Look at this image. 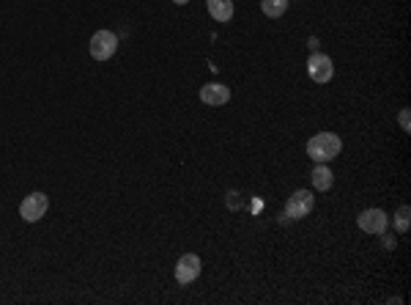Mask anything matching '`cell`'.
Returning <instances> with one entry per match:
<instances>
[{"label": "cell", "instance_id": "cell-1", "mask_svg": "<svg viewBox=\"0 0 411 305\" xmlns=\"http://www.w3.org/2000/svg\"><path fill=\"white\" fill-rule=\"evenodd\" d=\"M343 149V140L335 132H318L307 140V157L313 162H332Z\"/></svg>", "mask_w": 411, "mask_h": 305}, {"label": "cell", "instance_id": "cell-2", "mask_svg": "<svg viewBox=\"0 0 411 305\" xmlns=\"http://www.w3.org/2000/svg\"><path fill=\"white\" fill-rule=\"evenodd\" d=\"M88 50H91V58H96V61H110V58L115 55V50H118V36H115L113 30H96V33L91 36Z\"/></svg>", "mask_w": 411, "mask_h": 305}, {"label": "cell", "instance_id": "cell-3", "mask_svg": "<svg viewBox=\"0 0 411 305\" xmlns=\"http://www.w3.org/2000/svg\"><path fill=\"white\" fill-rule=\"evenodd\" d=\"M313 207H315L313 193H307V190H296V193L288 198L285 212H282L280 220H302V218H307V215L313 212Z\"/></svg>", "mask_w": 411, "mask_h": 305}, {"label": "cell", "instance_id": "cell-4", "mask_svg": "<svg viewBox=\"0 0 411 305\" xmlns=\"http://www.w3.org/2000/svg\"><path fill=\"white\" fill-rule=\"evenodd\" d=\"M47 209H49V198H47L44 193H30V196H25L22 204H19V218H22L25 223H38V220L47 215Z\"/></svg>", "mask_w": 411, "mask_h": 305}, {"label": "cell", "instance_id": "cell-5", "mask_svg": "<svg viewBox=\"0 0 411 305\" xmlns=\"http://www.w3.org/2000/svg\"><path fill=\"white\" fill-rule=\"evenodd\" d=\"M307 74H310L313 83H329L332 74H335V63H332V58L324 55V52H313V55L307 58Z\"/></svg>", "mask_w": 411, "mask_h": 305}, {"label": "cell", "instance_id": "cell-6", "mask_svg": "<svg viewBox=\"0 0 411 305\" xmlns=\"http://www.w3.org/2000/svg\"><path fill=\"white\" fill-rule=\"evenodd\" d=\"M201 270H203L201 259H198L195 253H187V256H181V259L176 262V281H179L181 286H190L192 281H198Z\"/></svg>", "mask_w": 411, "mask_h": 305}, {"label": "cell", "instance_id": "cell-7", "mask_svg": "<svg viewBox=\"0 0 411 305\" xmlns=\"http://www.w3.org/2000/svg\"><path fill=\"white\" fill-rule=\"evenodd\" d=\"M357 223H359V229H362L365 234H384V231L390 229V218H387V212H381V209H365V212L357 218Z\"/></svg>", "mask_w": 411, "mask_h": 305}, {"label": "cell", "instance_id": "cell-8", "mask_svg": "<svg viewBox=\"0 0 411 305\" xmlns=\"http://www.w3.org/2000/svg\"><path fill=\"white\" fill-rule=\"evenodd\" d=\"M227 99H230V88L222 85V83H208V85L201 88V102H203V105L219 107V105H225Z\"/></svg>", "mask_w": 411, "mask_h": 305}, {"label": "cell", "instance_id": "cell-9", "mask_svg": "<svg viewBox=\"0 0 411 305\" xmlns=\"http://www.w3.org/2000/svg\"><path fill=\"white\" fill-rule=\"evenodd\" d=\"M332 182H335V173L329 171V165L326 162H315V168H313V187L318 193H326L332 187Z\"/></svg>", "mask_w": 411, "mask_h": 305}, {"label": "cell", "instance_id": "cell-10", "mask_svg": "<svg viewBox=\"0 0 411 305\" xmlns=\"http://www.w3.org/2000/svg\"><path fill=\"white\" fill-rule=\"evenodd\" d=\"M208 14L216 22H230L233 19V0H206Z\"/></svg>", "mask_w": 411, "mask_h": 305}, {"label": "cell", "instance_id": "cell-11", "mask_svg": "<svg viewBox=\"0 0 411 305\" xmlns=\"http://www.w3.org/2000/svg\"><path fill=\"white\" fill-rule=\"evenodd\" d=\"M260 8H263L266 17L277 19V17H282L288 11V0H260Z\"/></svg>", "mask_w": 411, "mask_h": 305}, {"label": "cell", "instance_id": "cell-12", "mask_svg": "<svg viewBox=\"0 0 411 305\" xmlns=\"http://www.w3.org/2000/svg\"><path fill=\"white\" fill-rule=\"evenodd\" d=\"M409 218H411L409 207H401V209L395 212V220H392V223H395V229H398L401 234H406V231H409Z\"/></svg>", "mask_w": 411, "mask_h": 305}, {"label": "cell", "instance_id": "cell-13", "mask_svg": "<svg viewBox=\"0 0 411 305\" xmlns=\"http://www.w3.org/2000/svg\"><path fill=\"white\" fill-rule=\"evenodd\" d=\"M401 127H403V132H409V107L406 110H401Z\"/></svg>", "mask_w": 411, "mask_h": 305}, {"label": "cell", "instance_id": "cell-14", "mask_svg": "<svg viewBox=\"0 0 411 305\" xmlns=\"http://www.w3.org/2000/svg\"><path fill=\"white\" fill-rule=\"evenodd\" d=\"M173 3H179V6H187V3H190V0H173Z\"/></svg>", "mask_w": 411, "mask_h": 305}]
</instances>
